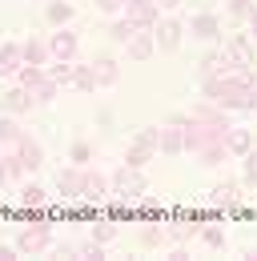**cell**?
Here are the masks:
<instances>
[{
  "label": "cell",
  "instance_id": "obj_47",
  "mask_svg": "<svg viewBox=\"0 0 257 261\" xmlns=\"http://www.w3.org/2000/svg\"><path fill=\"white\" fill-rule=\"evenodd\" d=\"M0 40H4V36H0Z\"/></svg>",
  "mask_w": 257,
  "mask_h": 261
},
{
  "label": "cell",
  "instance_id": "obj_18",
  "mask_svg": "<svg viewBox=\"0 0 257 261\" xmlns=\"http://www.w3.org/2000/svg\"><path fill=\"white\" fill-rule=\"evenodd\" d=\"M24 65L20 57V40H0V76H16V68Z\"/></svg>",
  "mask_w": 257,
  "mask_h": 261
},
{
  "label": "cell",
  "instance_id": "obj_35",
  "mask_svg": "<svg viewBox=\"0 0 257 261\" xmlns=\"http://www.w3.org/2000/svg\"><path fill=\"white\" fill-rule=\"evenodd\" d=\"M241 185H249V189H257V149H249L245 157H241Z\"/></svg>",
  "mask_w": 257,
  "mask_h": 261
},
{
  "label": "cell",
  "instance_id": "obj_1",
  "mask_svg": "<svg viewBox=\"0 0 257 261\" xmlns=\"http://www.w3.org/2000/svg\"><path fill=\"white\" fill-rule=\"evenodd\" d=\"M109 189H113L117 201H141V197L149 193V181H145V173H141V169L121 165V169H113V173H109Z\"/></svg>",
  "mask_w": 257,
  "mask_h": 261
},
{
  "label": "cell",
  "instance_id": "obj_11",
  "mask_svg": "<svg viewBox=\"0 0 257 261\" xmlns=\"http://www.w3.org/2000/svg\"><path fill=\"white\" fill-rule=\"evenodd\" d=\"M197 40H221V16L217 12H193V20L185 24Z\"/></svg>",
  "mask_w": 257,
  "mask_h": 261
},
{
  "label": "cell",
  "instance_id": "obj_3",
  "mask_svg": "<svg viewBox=\"0 0 257 261\" xmlns=\"http://www.w3.org/2000/svg\"><path fill=\"white\" fill-rule=\"evenodd\" d=\"M225 57H229V65L233 68H253L257 65V48H253V36L249 33H233L225 36Z\"/></svg>",
  "mask_w": 257,
  "mask_h": 261
},
{
  "label": "cell",
  "instance_id": "obj_34",
  "mask_svg": "<svg viewBox=\"0 0 257 261\" xmlns=\"http://www.w3.org/2000/svg\"><path fill=\"white\" fill-rule=\"evenodd\" d=\"M153 157H157V153H149V149H141V145H128V149H125V161H121V165H133V169H145V165L153 161Z\"/></svg>",
  "mask_w": 257,
  "mask_h": 261
},
{
  "label": "cell",
  "instance_id": "obj_6",
  "mask_svg": "<svg viewBox=\"0 0 257 261\" xmlns=\"http://www.w3.org/2000/svg\"><path fill=\"white\" fill-rule=\"evenodd\" d=\"M0 113H8V117H24V113H32V93L24 89V85L4 89V93H0Z\"/></svg>",
  "mask_w": 257,
  "mask_h": 261
},
{
  "label": "cell",
  "instance_id": "obj_44",
  "mask_svg": "<svg viewBox=\"0 0 257 261\" xmlns=\"http://www.w3.org/2000/svg\"><path fill=\"white\" fill-rule=\"evenodd\" d=\"M153 4H157V8H177L181 0H153Z\"/></svg>",
  "mask_w": 257,
  "mask_h": 261
},
{
  "label": "cell",
  "instance_id": "obj_38",
  "mask_svg": "<svg viewBox=\"0 0 257 261\" xmlns=\"http://www.w3.org/2000/svg\"><path fill=\"white\" fill-rule=\"evenodd\" d=\"M225 8H229V16H241V20H245L257 8V0H225Z\"/></svg>",
  "mask_w": 257,
  "mask_h": 261
},
{
  "label": "cell",
  "instance_id": "obj_19",
  "mask_svg": "<svg viewBox=\"0 0 257 261\" xmlns=\"http://www.w3.org/2000/svg\"><path fill=\"white\" fill-rule=\"evenodd\" d=\"M16 201H20V209H32V213H40V209H48V189H40L36 181H24Z\"/></svg>",
  "mask_w": 257,
  "mask_h": 261
},
{
  "label": "cell",
  "instance_id": "obj_27",
  "mask_svg": "<svg viewBox=\"0 0 257 261\" xmlns=\"http://www.w3.org/2000/svg\"><path fill=\"white\" fill-rule=\"evenodd\" d=\"M197 237H201L209 249H225V229L217 225V221H205V225L197 229Z\"/></svg>",
  "mask_w": 257,
  "mask_h": 261
},
{
  "label": "cell",
  "instance_id": "obj_9",
  "mask_svg": "<svg viewBox=\"0 0 257 261\" xmlns=\"http://www.w3.org/2000/svg\"><path fill=\"white\" fill-rule=\"evenodd\" d=\"M12 153L20 157V165H24V173H36V169L44 165V145H40V141H32L29 133H24V137H20L16 145H12Z\"/></svg>",
  "mask_w": 257,
  "mask_h": 261
},
{
  "label": "cell",
  "instance_id": "obj_2",
  "mask_svg": "<svg viewBox=\"0 0 257 261\" xmlns=\"http://www.w3.org/2000/svg\"><path fill=\"white\" fill-rule=\"evenodd\" d=\"M16 249H20V257L48 253V249H53V225H48V221H32L29 229H20V233H16Z\"/></svg>",
  "mask_w": 257,
  "mask_h": 261
},
{
  "label": "cell",
  "instance_id": "obj_29",
  "mask_svg": "<svg viewBox=\"0 0 257 261\" xmlns=\"http://www.w3.org/2000/svg\"><path fill=\"white\" fill-rule=\"evenodd\" d=\"M157 137H161V129H157V125H141V129L133 133V145H141V149L157 153Z\"/></svg>",
  "mask_w": 257,
  "mask_h": 261
},
{
  "label": "cell",
  "instance_id": "obj_4",
  "mask_svg": "<svg viewBox=\"0 0 257 261\" xmlns=\"http://www.w3.org/2000/svg\"><path fill=\"white\" fill-rule=\"evenodd\" d=\"M48 53H53V61H76V53H81V36L72 33L68 24H64V29H53V36H48Z\"/></svg>",
  "mask_w": 257,
  "mask_h": 261
},
{
  "label": "cell",
  "instance_id": "obj_40",
  "mask_svg": "<svg viewBox=\"0 0 257 261\" xmlns=\"http://www.w3.org/2000/svg\"><path fill=\"white\" fill-rule=\"evenodd\" d=\"M96 125H100V129H113V109H109V105L96 109Z\"/></svg>",
  "mask_w": 257,
  "mask_h": 261
},
{
  "label": "cell",
  "instance_id": "obj_43",
  "mask_svg": "<svg viewBox=\"0 0 257 261\" xmlns=\"http://www.w3.org/2000/svg\"><path fill=\"white\" fill-rule=\"evenodd\" d=\"M245 20H249V36H257V8L249 12V16H245Z\"/></svg>",
  "mask_w": 257,
  "mask_h": 261
},
{
  "label": "cell",
  "instance_id": "obj_16",
  "mask_svg": "<svg viewBox=\"0 0 257 261\" xmlns=\"http://www.w3.org/2000/svg\"><path fill=\"white\" fill-rule=\"evenodd\" d=\"M157 153H165V157H177V153H185V133L177 129V125H161Z\"/></svg>",
  "mask_w": 257,
  "mask_h": 261
},
{
  "label": "cell",
  "instance_id": "obj_22",
  "mask_svg": "<svg viewBox=\"0 0 257 261\" xmlns=\"http://www.w3.org/2000/svg\"><path fill=\"white\" fill-rule=\"evenodd\" d=\"M44 72H48V81H57L61 89H68L72 85V72H76V61H48Z\"/></svg>",
  "mask_w": 257,
  "mask_h": 261
},
{
  "label": "cell",
  "instance_id": "obj_41",
  "mask_svg": "<svg viewBox=\"0 0 257 261\" xmlns=\"http://www.w3.org/2000/svg\"><path fill=\"white\" fill-rule=\"evenodd\" d=\"M16 257H20L16 245H0V261H16Z\"/></svg>",
  "mask_w": 257,
  "mask_h": 261
},
{
  "label": "cell",
  "instance_id": "obj_5",
  "mask_svg": "<svg viewBox=\"0 0 257 261\" xmlns=\"http://www.w3.org/2000/svg\"><path fill=\"white\" fill-rule=\"evenodd\" d=\"M181 36H185V24H181L177 16H161L157 24H153V40H157L161 53H173V48L181 44Z\"/></svg>",
  "mask_w": 257,
  "mask_h": 261
},
{
  "label": "cell",
  "instance_id": "obj_13",
  "mask_svg": "<svg viewBox=\"0 0 257 261\" xmlns=\"http://www.w3.org/2000/svg\"><path fill=\"white\" fill-rule=\"evenodd\" d=\"M221 145L229 157H245L249 149H253V129H237V125H229L221 133Z\"/></svg>",
  "mask_w": 257,
  "mask_h": 261
},
{
  "label": "cell",
  "instance_id": "obj_32",
  "mask_svg": "<svg viewBox=\"0 0 257 261\" xmlns=\"http://www.w3.org/2000/svg\"><path fill=\"white\" fill-rule=\"evenodd\" d=\"M137 33V24H133V20H128L125 12H121V16H117V20H113V24H109V36H113V40H117V44H125L128 36Z\"/></svg>",
  "mask_w": 257,
  "mask_h": 261
},
{
  "label": "cell",
  "instance_id": "obj_10",
  "mask_svg": "<svg viewBox=\"0 0 257 261\" xmlns=\"http://www.w3.org/2000/svg\"><path fill=\"white\" fill-rule=\"evenodd\" d=\"M105 197H113V189H109V177H105V173H93V169H85V181H81V201L100 205Z\"/></svg>",
  "mask_w": 257,
  "mask_h": 261
},
{
  "label": "cell",
  "instance_id": "obj_8",
  "mask_svg": "<svg viewBox=\"0 0 257 261\" xmlns=\"http://www.w3.org/2000/svg\"><path fill=\"white\" fill-rule=\"evenodd\" d=\"M121 12H125L137 29H153V24L161 20V8L153 4V0H125V8H121Z\"/></svg>",
  "mask_w": 257,
  "mask_h": 261
},
{
  "label": "cell",
  "instance_id": "obj_36",
  "mask_svg": "<svg viewBox=\"0 0 257 261\" xmlns=\"http://www.w3.org/2000/svg\"><path fill=\"white\" fill-rule=\"evenodd\" d=\"M57 93H61V85L57 81H44V85L32 89V105H48V100H57Z\"/></svg>",
  "mask_w": 257,
  "mask_h": 261
},
{
  "label": "cell",
  "instance_id": "obj_28",
  "mask_svg": "<svg viewBox=\"0 0 257 261\" xmlns=\"http://www.w3.org/2000/svg\"><path fill=\"white\" fill-rule=\"evenodd\" d=\"M89 237H93V241H100V245H109V241L117 237V221H113V217H96L93 229H89Z\"/></svg>",
  "mask_w": 257,
  "mask_h": 261
},
{
  "label": "cell",
  "instance_id": "obj_17",
  "mask_svg": "<svg viewBox=\"0 0 257 261\" xmlns=\"http://www.w3.org/2000/svg\"><path fill=\"white\" fill-rule=\"evenodd\" d=\"M93 76H96V89H113L121 81V65L113 57H96L93 61Z\"/></svg>",
  "mask_w": 257,
  "mask_h": 261
},
{
  "label": "cell",
  "instance_id": "obj_30",
  "mask_svg": "<svg viewBox=\"0 0 257 261\" xmlns=\"http://www.w3.org/2000/svg\"><path fill=\"white\" fill-rule=\"evenodd\" d=\"M72 89H81V93H96L93 65H76V72H72Z\"/></svg>",
  "mask_w": 257,
  "mask_h": 261
},
{
  "label": "cell",
  "instance_id": "obj_45",
  "mask_svg": "<svg viewBox=\"0 0 257 261\" xmlns=\"http://www.w3.org/2000/svg\"><path fill=\"white\" fill-rule=\"evenodd\" d=\"M4 185H8V173H4V169H0V189H4Z\"/></svg>",
  "mask_w": 257,
  "mask_h": 261
},
{
  "label": "cell",
  "instance_id": "obj_26",
  "mask_svg": "<svg viewBox=\"0 0 257 261\" xmlns=\"http://www.w3.org/2000/svg\"><path fill=\"white\" fill-rule=\"evenodd\" d=\"M20 137H24L20 121H16V117H8V113H0V145H16Z\"/></svg>",
  "mask_w": 257,
  "mask_h": 261
},
{
  "label": "cell",
  "instance_id": "obj_48",
  "mask_svg": "<svg viewBox=\"0 0 257 261\" xmlns=\"http://www.w3.org/2000/svg\"><path fill=\"white\" fill-rule=\"evenodd\" d=\"M253 113H257V109H253Z\"/></svg>",
  "mask_w": 257,
  "mask_h": 261
},
{
  "label": "cell",
  "instance_id": "obj_20",
  "mask_svg": "<svg viewBox=\"0 0 257 261\" xmlns=\"http://www.w3.org/2000/svg\"><path fill=\"white\" fill-rule=\"evenodd\" d=\"M44 20H48L53 29H64V24L72 20V4H68V0H48V4H44Z\"/></svg>",
  "mask_w": 257,
  "mask_h": 261
},
{
  "label": "cell",
  "instance_id": "obj_31",
  "mask_svg": "<svg viewBox=\"0 0 257 261\" xmlns=\"http://www.w3.org/2000/svg\"><path fill=\"white\" fill-rule=\"evenodd\" d=\"M72 257L100 261V257H105V245H100V241H93V237H89V241H76V245H72Z\"/></svg>",
  "mask_w": 257,
  "mask_h": 261
},
{
  "label": "cell",
  "instance_id": "obj_42",
  "mask_svg": "<svg viewBox=\"0 0 257 261\" xmlns=\"http://www.w3.org/2000/svg\"><path fill=\"white\" fill-rule=\"evenodd\" d=\"M169 261H189V249H185V245H173V249H169Z\"/></svg>",
  "mask_w": 257,
  "mask_h": 261
},
{
  "label": "cell",
  "instance_id": "obj_23",
  "mask_svg": "<svg viewBox=\"0 0 257 261\" xmlns=\"http://www.w3.org/2000/svg\"><path fill=\"white\" fill-rule=\"evenodd\" d=\"M44 81H48V72H44V68H36V65H20L16 68V85H24V89H36V85H44Z\"/></svg>",
  "mask_w": 257,
  "mask_h": 261
},
{
  "label": "cell",
  "instance_id": "obj_7",
  "mask_svg": "<svg viewBox=\"0 0 257 261\" xmlns=\"http://www.w3.org/2000/svg\"><path fill=\"white\" fill-rule=\"evenodd\" d=\"M81 181H85V169L81 165H64L57 173V197L61 201H81Z\"/></svg>",
  "mask_w": 257,
  "mask_h": 261
},
{
  "label": "cell",
  "instance_id": "obj_15",
  "mask_svg": "<svg viewBox=\"0 0 257 261\" xmlns=\"http://www.w3.org/2000/svg\"><path fill=\"white\" fill-rule=\"evenodd\" d=\"M20 57H24V65H36V68H44L48 61H53V53H48V40H36V36L20 40Z\"/></svg>",
  "mask_w": 257,
  "mask_h": 261
},
{
  "label": "cell",
  "instance_id": "obj_33",
  "mask_svg": "<svg viewBox=\"0 0 257 261\" xmlns=\"http://www.w3.org/2000/svg\"><path fill=\"white\" fill-rule=\"evenodd\" d=\"M197 157H201V165H221L229 153H225V145H221V141H209L205 149H197Z\"/></svg>",
  "mask_w": 257,
  "mask_h": 261
},
{
  "label": "cell",
  "instance_id": "obj_21",
  "mask_svg": "<svg viewBox=\"0 0 257 261\" xmlns=\"http://www.w3.org/2000/svg\"><path fill=\"white\" fill-rule=\"evenodd\" d=\"M137 221H141V225H145V221H169V213L161 209V201H153V197L145 193L137 201Z\"/></svg>",
  "mask_w": 257,
  "mask_h": 261
},
{
  "label": "cell",
  "instance_id": "obj_24",
  "mask_svg": "<svg viewBox=\"0 0 257 261\" xmlns=\"http://www.w3.org/2000/svg\"><path fill=\"white\" fill-rule=\"evenodd\" d=\"M141 245H145V249H161V245H165V221H145Z\"/></svg>",
  "mask_w": 257,
  "mask_h": 261
},
{
  "label": "cell",
  "instance_id": "obj_12",
  "mask_svg": "<svg viewBox=\"0 0 257 261\" xmlns=\"http://www.w3.org/2000/svg\"><path fill=\"white\" fill-rule=\"evenodd\" d=\"M125 53L128 61H149L157 53V40H153V29H137V33L125 40Z\"/></svg>",
  "mask_w": 257,
  "mask_h": 261
},
{
  "label": "cell",
  "instance_id": "obj_25",
  "mask_svg": "<svg viewBox=\"0 0 257 261\" xmlns=\"http://www.w3.org/2000/svg\"><path fill=\"white\" fill-rule=\"evenodd\" d=\"M93 157H96L93 141H85V137H81V141H72V149H68V161H72V165H81V169H89V161H93Z\"/></svg>",
  "mask_w": 257,
  "mask_h": 261
},
{
  "label": "cell",
  "instance_id": "obj_14",
  "mask_svg": "<svg viewBox=\"0 0 257 261\" xmlns=\"http://www.w3.org/2000/svg\"><path fill=\"white\" fill-rule=\"evenodd\" d=\"M209 201H213V209H237L241 205V185L237 181H217Z\"/></svg>",
  "mask_w": 257,
  "mask_h": 261
},
{
  "label": "cell",
  "instance_id": "obj_46",
  "mask_svg": "<svg viewBox=\"0 0 257 261\" xmlns=\"http://www.w3.org/2000/svg\"><path fill=\"white\" fill-rule=\"evenodd\" d=\"M253 109H257V89H253Z\"/></svg>",
  "mask_w": 257,
  "mask_h": 261
},
{
  "label": "cell",
  "instance_id": "obj_39",
  "mask_svg": "<svg viewBox=\"0 0 257 261\" xmlns=\"http://www.w3.org/2000/svg\"><path fill=\"white\" fill-rule=\"evenodd\" d=\"M100 12H109V16H121V8H125V0H93Z\"/></svg>",
  "mask_w": 257,
  "mask_h": 261
},
{
  "label": "cell",
  "instance_id": "obj_37",
  "mask_svg": "<svg viewBox=\"0 0 257 261\" xmlns=\"http://www.w3.org/2000/svg\"><path fill=\"white\" fill-rule=\"evenodd\" d=\"M0 169L8 173V181H20V177H24V165H20L16 153H4V157H0Z\"/></svg>",
  "mask_w": 257,
  "mask_h": 261
}]
</instances>
